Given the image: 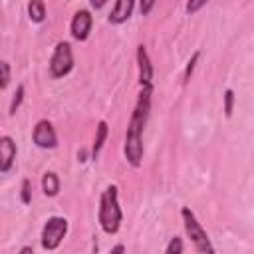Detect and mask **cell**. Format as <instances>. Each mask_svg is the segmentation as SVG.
I'll return each mask as SVG.
<instances>
[{"label": "cell", "mask_w": 254, "mask_h": 254, "mask_svg": "<svg viewBox=\"0 0 254 254\" xmlns=\"http://www.w3.org/2000/svg\"><path fill=\"white\" fill-rule=\"evenodd\" d=\"M232 107H234V91L226 89L224 91V115L230 117L232 115Z\"/></svg>", "instance_id": "cell-16"}, {"label": "cell", "mask_w": 254, "mask_h": 254, "mask_svg": "<svg viewBox=\"0 0 254 254\" xmlns=\"http://www.w3.org/2000/svg\"><path fill=\"white\" fill-rule=\"evenodd\" d=\"M14 159H16V143L10 135H4L0 139V171L8 173Z\"/></svg>", "instance_id": "cell-9"}, {"label": "cell", "mask_w": 254, "mask_h": 254, "mask_svg": "<svg viewBox=\"0 0 254 254\" xmlns=\"http://www.w3.org/2000/svg\"><path fill=\"white\" fill-rule=\"evenodd\" d=\"M42 190H44L46 196H56L60 192V179H58L56 173H52V171L44 173V177H42Z\"/></svg>", "instance_id": "cell-11"}, {"label": "cell", "mask_w": 254, "mask_h": 254, "mask_svg": "<svg viewBox=\"0 0 254 254\" xmlns=\"http://www.w3.org/2000/svg\"><path fill=\"white\" fill-rule=\"evenodd\" d=\"M151 93H153V85H141L135 109L131 113L129 125H127V133H125V157L133 167L141 165L143 159V129L145 123L149 119V109H151Z\"/></svg>", "instance_id": "cell-1"}, {"label": "cell", "mask_w": 254, "mask_h": 254, "mask_svg": "<svg viewBox=\"0 0 254 254\" xmlns=\"http://www.w3.org/2000/svg\"><path fill=\"white\" fill-rule=\"evenodd\" d=\"M71 67H73L71 46L67 42H60L50 60V73H52V77H64L71 71Z\"/></svg>", "instance_id": "cell-5"}, {"label": "cell", "mask_w": 254, "mask_h": 254, "mask_svg": "<svg viewBox=\"0 0 254 254\" xmlns=\"http://www.w3.org/2000/svg\"><path fill=\"white\" fill-rule=\"evenodd\" d=\"M28 16L36 24L44 22V18H46V4H44V0H30L28 2Z\"/></svg>", "instance_id": "cell-13"}, {"label": "cell", "mask_w": 254, "mask_h": 254, "mask_svg": "<svg viewBox=\"0 0 254 254\" xmlns=\"http://www.w3.org/2000/svg\"><path fill=\"white\" fill-rule=\"evenodd\" d=\"M206 2H208V0H189V2H187V12H189V14H194V12H198Z\"/></svg>", "instance_id": "cell-20"}, {"label": "cell", "mask_w": 254, "mask_h": 254, "mask_svg": "<svg viewBox=\"0 0 254 254\" xmlns=\"http://www.w3.org/2000/svg\"><path fill=\"white\" fill-rule=\"evenodd\" d=\"M30 252H34V250H32V246H24V248L20 250V254H30Z\"/></svg>", "instance_id": "cell-23"}, {"label": "cell", "mask_w": 254, "mask_h": 254, "mask_svg": "<svg viewBox=\"0 0 254 254\" xmlns=\"http://www.w3.org/2000/svg\"><path fill=\"white\" fill-rule=\"evenodd\" d=\"M137 64H139V83L141 85H153V65L147 54V48L141 44L137 46Z\"/></svg>", "instance_id": "cell-8"}, {"label": "cell", "mask_w": 254, "mask_h": 254, "mask_svg": "<svg viewBox=\"0 0 254 254\" xmlns=\"http://www.w3.org/2000/svg\"><path fill=\"white\" fill-rule=\"evenodd\" d=\"M165 252L167 254H181L183 252V242H181V238H171V242L167 244V248H165Z\"/></svg>", "instance_id": "cell-17"}, {"label": "cell", "mask_w": 254, "mask_h": 254, "mask_svg": "<svg viewBox=\"0 0 254 254\" xmlns=\"http://www.w3.org/2000/svg\"><path fill=\"white\" fill-rule=\"evenodd\" d=\"M107 139V123L105 121H99L97 123V131H95V141H93V147H91V159H97L103 143Z\"/></svg>", "instance_id": "cell-12"}, {"label": "cell", "mask_w": 254, "mask_h": 254, "mask_svg": "<svg viewBox=\"0 0 254 254\" xmlns=\"http://www.w3.org/2000/svg\"><path fill=\"white\" fill-rule=\"evenodd\" d=\"M67 234V220L64 216H52L42 228V246L44 250H56Z\"/></svg>", "instance_id": "cell-4"}, {"label": "cell", "mask_w": 254, "mask_h": 254, "mask_svg": "<svg viewBox=\"0 0 254 254\" xmlns=\"http://www.w3.org/2000/svg\"><path fill=\"white\" fill-rule=\"evenodd\" d=\"M123 250H125V248H123L121 244H119V246H115V248H111V252H123Z\"/></svg>", "instance_id": "cell-24"}, {"label": "cell", "mask_w": 254, "mask_h": 254, "mask_svg": "<svg viewBox=\"0 0 254 254\" xmlns=\"http://www.w3.org/2000/svg\"><path fill=\"white\" fill-rule=\"evenodd\" d=\"M181 216H183V222H185V230H187V236L192 240L194 248H196L198 252H214V246L210 244V240H208L206 232L202 230L200 222L196 220L194 212H192L189 206H183V210H181Z\"/></svg>", "instance_id": "cell-3"}, {"label": "cell", "mask_w": 254, "mask_h": 254, "mask_svg": "<svg viewBox=\"0 0 254 254\" xmlns=\"http://www.w3.org/2000/svg\"><path fill=\"white\" fill-rule=\"evenodd\" d=\"M155 2H157V0H139V10H141V14L147 16V14L153 10Z\"/></svg>", "instance_id": "cell-21"}, {"label": "cell", "mask_w": 254, "mask_h": 254, "mask_svg": "<svg viewBox=\"0 0 254 254\" xmlns=\"http://www.w3.org/2000/svg\"><path fill=\"white\" fill-rule=\"evenodd\" d=\"M0 69H2V83H0V87L6 89L8 83H10V65H8V62H2L0 64Z\"/></svg>", "instance_id": "cell-19"}, {"label": "cell", "mask_w": 254, "mask_h": 254, "mask_svg": "<svg viewBox=\"0 0 254 254\" xmlns=\"http://www.w3.org/2000/svg\"><path fill=\"white\" fill-rule=\"evenodd\" d=\"M133 6H135V0H117L111 14H109V22L111 24H123L125 20L131 18Z\"/></svg>", "instance_id": "cell-10"}, {"label": "cell", "mask_w": 254, "mask_h": 254, "mask_svg": "<svg viewBox=\"0 0 254 254\" xmlns=\"http://www.w3.org/2000/svg\"><path fill=\"white\" fill-rule=\"evenodd\" d=\"M123 220V212L119 206V196H117V187L109 185L99 198V224L103 228V232L107 234H115L121 226Z\"/></svg>", "instance_id": "cell-2"}, {"label": "cell", "mask_w": 254, "mask_h": 254, "mask_svg": "<svg viewBox=\"0 0 254 254\" xmlns=\"http://www.w3.org/2000/svg\"><path fill=\"white\" fill-rule=\"evenodd\" d=\"M32 139H34V143L40 149H54L58 145V135L54 131V125L48 119H40L36 123L34 133H32Z\"/></svg>", "instance_id": "cell-6"}, {"label": "cell", "mask_w": 254, "mask_h": 254, "mask_svg": "<svg viewBox=\"0 0 254 254\" xmlns=\"http://www.w3.org/2000/svg\"><path fill=\"white\" fill-rule=\"evenodd\" d=\"M22 99H24V85H18V89H16V93H14V97H12V103H10V113H12V115H14L16 109L20 107Z\"/></svg>", "instance_id": "cell-15"}, {"label": "cell", "mask_w": 254, "mask_h": 254, "mask_svg": "<svg viewBox=\"0 0 254 254\" xmlns=\"http://www.w3.org/2000/svg\"><path fill=\"white\" fill-rule=\"evenodd\" d=\"M89 4H91L93 8H103V6L107 4V0H89Z\"/></svg>", "instance_id": "cell-22"}, {"label": "cell", "mask_w": 254, "mask_h": 254, "mask_svg": "<svg viewBox=\"0 0 254 254\" xmlns=\"http://www.w3.org/2000/svg\"><path fill=\"white\" fill-rule=\"evenodd\" d=\"M198 56H200V52H194V54H192V58L189 60V64H187V67H185V75H183V77H185V79H183L185 83L190 79V75H192V69H194V64H196Z\"/></svg>", "instance_id": "cell-18"}, {"label": "cell", "mask_w": 254, "mask_h": 254, "mask_svg": "<svg viewBox=\"0 0 254 254\" xmlns=\"http://www.w3.org/2000/svg\"><path fill=\"white\" fill-rule=\"evenodd\" d=\"M20 198H22L24 204H30V200H32V183H30V179H24V181H22V192H20Z\"/></svg>", "instance_id": "cell-14"}, {"label": "cell", "mask_w": 254, "mask_h": 254, "mask_svg": "<svg viewBox=\"0 0 254 254\" xmlns=\"http://www.w3.org/2000/svg\"><path fill=\"white\" fill-rule=\"evenodd\" d=\"M91 26H93V18H91V12L89 10H77L71 18V36L77 40V42H85L89 38V32H91Z\"/></svg>", "instance_id": "cell-7"}]
</instances>
